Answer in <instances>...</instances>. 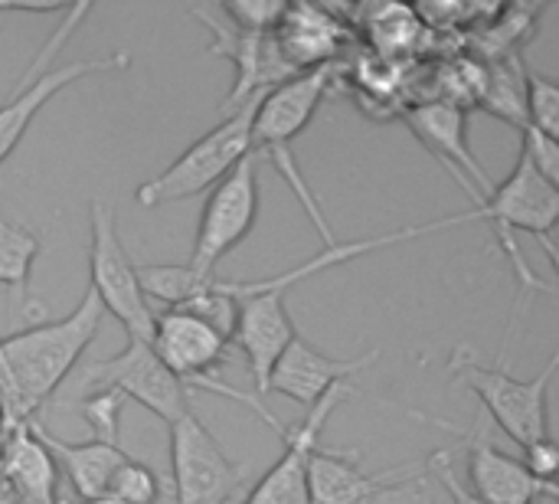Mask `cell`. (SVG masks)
<instances>
[{"label": "cell", "instance_id": "cell-11", "mask_svg": "<svg viewBox=\"0 0 559 504\" xmlns=\"http://www.w3.org/2000/svg\"><path fill=\"white\" fill-rule=\"evenodd\" d=\"M170 433V472H174V504H229L246 469L233 462L203 420L190 410L167 426Z\"/></svg>", "mask_w": 559, "mask_h": 504}, {"label": "cell", "instance_id": "cell-2", "mask_svg": "<svg viewBox=\"0 0 559 504\" xmlns=\"http://www.w3.org/2000/svg\"><path fill=\"white\" fill-rule=\"evenodd\" d=\"M328 85H331V72L324 66L311 69V72H298V75L278 82L275 89H269L255 102V112H252V154L272 161V167L282 174V180L292 187V194L305 207L308 220L314 223L324 249L337 246V236H334V230H331V223H328V216H324V210L292 151V141L318 115V108L328 95Z\"/></svg>", "mask_w": 559, "mask_h": 504}, {"label": "cell", "instance_id": "cell-5", "mask_svg": "<svg viewBox=\"0 0 559 504\" xmlns=\"http://www.w3.org/2000/svg\"><path fill=\"white\" fill-rule=\"evenodd\" d=\"M559 358L554 354L537 377H514L501 364H485L468 344H462L449 358V374L465 380L468 390L485 403L491 420L521 446H534L540 439H550V423H547V394L550 380L557 374Z\"/></svg>", "mask_w": 559, "mask_h": 504}, {"label": "cell", "instance_id": "cell-23", "mask_svg": "<svg viewBox=\"0 0 559 504\" xmlns=\"http://www.w3.org/2000/svg\"><path fill=\"white\" fill-rule=\"evenodd\" d=\"M481 108L495 118L514 125L518 131L527 128V108H524V66L514 56L511 62H498L488 69V79L481 82Z\"/></svg>", "mask_w": 559, "mask_h": 504}, {"label": "cell", "instance_id": "cell-4", "mask_svg": "<svg viewBox=\"0 0 559 504\" xmlns=\"http://www.w3.org/2000/svg\"><path fill=\"white\" fill-rule=\"evenodd\" d=\"M255 102L229 112L216 128H210L203 138H197L157 177L144 180L138 187L134 200L144 210H157L164 203L200 197V194L213 190L219 180H226L236 171V164L252 154V112H255Z\"/></svg>", "mask_w": 559, "mask_h": 504}, {"label": "cell", "instance_id": "cell-6", "mask_svg": "<svg viewBox=\"0 0 559 504\" xmlns=\"http://www.w3.org/2000/svg\"><path fill=\"white\" fill-rule=\"evenodd\" d=\"M92 13V3H79V7H66V20L62 26L46 39V46L39 49V56L33 59V66L20 75L13 95L0 105V164L13 154V148L23 141V134L29 131L33 118L43 112L46 102H52L62 89L88 79V75H102V72H118L128 66V52H111L102 59H75L66 66L49 69L56 49L66 46V39L75 33V26Z\"/></svg>", "mask_w": 559, "mask_h": 504}, {"label": "cell", "instance_id": "cell-20", "mask_svg": "<svg viewBox=\"0 0 559 504\" xmlns=\"http://www.w3.org/2000/svg\"><path fill=\"white\" fill-rule=\"evenodd\" d=\"M33 426H36V436L43 439V446L49 449L56 469L66 472L75 499H82V502H92V499L105 495L108 485H111V476L128 459V453L118 443H105V439L66 443V439L52 436L39 420H33Z\"/></svg>", "mask_w": 559, "mask_h": 504}, {"label": "cell", "instance_id": "cell-25", "mask_svg": "<svg viewBox=\"0 0 559 504\" xmlns=\"http://www.w3.org/2000/svg\"><path fill=\"white\" fill-rule=\"evenodd\" d=\"M105 495H115V499H121V502L128 504H160L164 482H160V476L151 466H144V462L128 456L118 466V472L111 476V485H108Z\"/></svg>", "mask_w": 559, "mask_h": 504}, {"label": "cell", "instance_id": "cell-16", "mask_svg": "<svg viewBox=\"0 0 559 504\" xmlns=\"http://www.w3.org/2000/svg\"><path fill=\"white\" fill-rule=\"evenodd\" d=\"M406 125L419 138V144L462 184V190L475 200V207H481L495 194V180L468 148V121L462 108L449 102L416 105L406 112Z\"/></svg>", "mask_w": 559, "mask_h": 504}, {"label": "cell", "instance_id": "cell-19", "mask_svg": "<svg viewBox=\"0 0 559 504\" xmlns=\"http://www.w3.org/2000/svg\"><path fill=\"white\" fill-rule=\"evenodd\" d=\"M0 504H62L59 469L33 423L13 426L0 439Z\"/></svg>", "mask_w": 559, "mask_h": 504}, {"label": "cell", "instance_id": "cell-26", "mask_svg": "<svg viewBox=\"0 0 559 504\" xmlns=\"http://www.w3.org/2000/svg\"><path fill=\"white\" fill-rule=\"evenodd\" d=\"M124 410V397L111 394V390H98L82 397L79 413L85 417L92 439H105V443H118V420Z\"/></svg>", "mask_w": 559, "mask_h": 504}, {"label": "cell", "instance_id": "cell-28", "mask_svg": "<svg viewBox=\"0 0 559 504\" xmlns=\"http://www.w3.org/2000/svg\"><path fill=\"white\" fill-rule=\"evenodd\" d=\"M423 469H426V476H429V479H436V482L445 489V495L452 499V504H485L481 499H475V495L468 492V485L455 476V459H452V453H449V449L432 453V459H429Z\"/></svg>", "mask_w": 559, "mask_h": 504}, {"label": "cell", "instance_id": "cell-12", "mask_svg": "<svg viewBox=\"0 0 559 504\" xmlns=\"http://www.w3.org/2000/svg\"><path fill=\"white\" fill-rule=\"evenodd\" d=\"M190 13H193L197 20L206 23V30H210V36H213L210 52H213V56H226V59H233V66H236V82H233V92H229V98H226V108H229V112H236V108H242V105L262 98V95H265L269 89H275L278 82L298 75V72L285 62L282 49H278V43H275V33L239 30V26H233L223 13H210V10H203V7H197V10H190Z\"/></svg>", "mask_w": 559, "mask_h": 504}, {"label": "cell", "instance_id": "cell-15", "mask_svg": "<svg viewBox=\"0 0 559 504\" xmlns=\"http://www.w3.org/2000/svg\"><path fill=\"white\" fill-rule=\"evenodd\" d=\"M151 348L170 374H177L190 390H200V384L213 380L219 364H226L233 344L200 315L187 308H164L154 315Z\"/></svg>", "mask_w": 559, "mask_h": 504}, {"label": "cell", "instance_id": "cell-17", "mask_svg": "<svg viewBox=\"0 0 559 504\" xmlns=\"http://www.w3.org/2000/svg\"><path fill=\"white\" fill-rule=\"evenodd\" d=\"M295 338H298V331L288 315L285 292L265 289V292H252V295L239 298V315H236L229 344H236L246 354L259 400L269 394V377Z\"/></svg>", "mask_w": 559, "mask_h": 504}, {"label": "cell", "instance_id": "cell-9", "mask_svg": "<svg viewBox=\"0 0 559 504\" xmlns=\"http://www.w3.org/2000/svg\"><path fill=\"white\" fill-rule=\"evenodd\" d=\"M360 453H344L321 446L308 462L311 504H436L429 492V476L419 466L364 472L357 469Z\"/></svg>", "mask_w": 559, "mask_h": 504}, {"label": "cell", "instance_id": "cell-7", "mask_svg": "<svg viewBox=\"0 0 559 504\" xmlns=\"http://www.w3.org/2000/svg\"><path fill=\"white\" fill-rule=\"evenodd\" d=\"M88 292L98 298L105 315H115L128 338L151 341L154 335V315L147 305V295L141 289L138 266L124 253L118 239V220L115 210L102 200H92L88 210Z\"/></svg>", "mask_w": 559, "mask_h": 504}, {"label": "cell", "instance_id": "cell-3", "mask_svg": "<svg viewBox=\"0 0 559 504\" xmlns=\"http://www.w3.org/2000/svg\"><path fill=\"white\" fill-rule=\"evenodd\" d=\"M468 220H488L495 226V236H498L508 262L514 266V276L521 279L524 292L554 295V289L544 279H537V272L524 262V253H521L514 233L537 236L554 259L550 236H554V226L559 220L557 184L544 180L524 157H518V167L511 171V177L504 184H495V194L481 207H475L468 213Z\"/></svg>", "mask_w": 559, "mask_h": 504}, {"label": "cell", "instance_id": "cell-22", "mask_svg": "<svg viewBox=\"0 0 559 504\" xmlns=\"http://www.w3.org/2000/svg\"><path fill=\"white\" fill-rule=\"evenodd\" d=\"M39 256V236L3 213L0 207V285L13 289L23 305H29V276Z\"/></svg>", "mask_w": 559, "mask_h": 504}, {"label": "cell", "instance_id": "cell-18", "mask_svg": "<svg viewBox=\"0 0 559 504\" xmlns=\"http://www.w3.org/2000/svg\"><path fill=\"white\" fill-rule=\"evenodd\" d=\"M380 351H367L360 358L341 361L331 358L324 351H318L314 344H308L301 335L288 344V351L278 358L272 377H269V394H282L295 403H301L305 410H311L314 403H321L334 387L350 384V377H357L360 371H367L370 364H377Z\"/></svg>", "mask_w": 559, "mask_h": 504}, {"label": "cell", "instance_id": "cell-8", "mask_svg": "<svg viewBox=\"0 0 559 504\" xmlns=\"http://www.w3.org/2000/svg\"><path fill=\"white\" fill-rule=\"evenodd\" d=\"M98 390H111L124 400L141 403L144 410H151L167 426L193 410L190 407L193 390L177 374H170L164 367V361L154 354L151 341H138V338H128L124 351L102 358V361H92L79 374L75 394L88 397Z\"/></svg>", "mask_w": 559, "mask_h": 504}, {"label": "cell", "instance_id": "cell-14", "mask_svg": "<svg viewBox=\"0 0 559 504\" xmlns=\"http://www.w3.org/2000/svg\"><path fill=\"white\" fill-rule=\"evenodd\" d=\"M357 394L350 384L334 387L321 403H314L308 410V417L285 430L282 443L285 453L282 459L252 485V492L242 499V504H311V492H308V462L314 456V449H321V433L328 426V420L334 417V410L341 403H347V397Z\"/></svg>", "mask_w": 559, "mask_h": 504}, {"label": "cell", "instance_id": "cell-21", "mask_svg": "<svg viewBox=\"0 0 559 504\" xmlns=\"http://www.w3.org/2000/svg\"><path fill=\"white\" fill-rule=\"evenodd\" d=\"M341 36H344L341 23L331 20L328 10H318L308 3L285 7L282 20L275 26V43L295 72L321 69V62L337 52Z\"/></svg>", "mask_w": 559, "mask_h": 504}, {"label": "cell", "instance_id": "cell-32", "mask_svg": "<svg viewBox=\"0 0 559 504\" xmlns=\"http://www.w3.org/2000/svg\"><path fill=\"white\" fill-rule=\"evenodd\" d=\"M62 504H66V502H62Z\"/></svg>", "mask_w": 559, "mask_h": 504}, {"label": "cell", "instance_id": "cell-24", "mask_svg": "<svg viewBox=\"0 0 559 504\" xmlns=\"http://www.w3.org/2000/svg\"><path fill=\"white\" fill-rule=\"evenodd\" d=\"M524 108H527V128L559 138V89L540 72L524 69Z\"/></svg>", "mask_w": 559, "mask_h": 504}, {"label": "cell", "instance_id": "cell-27", "mask_svg": "<svg viewBox=\"0 0 559 504\" xmlns=\"http://www.w3.org/2000/svg\"><path fill=\"white\" fill-rule=\"evenodd\" d=\"M524 134V151H521V157L544 177V180H550V184H559V144L554 138H547V134H540V131H534V128H524L521 131Z\"/></svg>", "mask_w": 559, "mask_h": 504}, {"label": "cell", "instance_id": "cell-30", "mask_svg": "<svg viewBox=\"0 0 559 504\" xmlns=\"http://www.w3.org/2000/svg\"><path fill=\"white\" fill-rule=\"evenodd\" d=\"M82 504H128V502H121V499H115V495H98V499H92V502H82Z\"/></svg>", "mask_w": 559, "mask_h": 504}, {"label": "cell", "instance_id": "cell-1", "mask_svg": "<svg viewBox=\"0 0 559 504\" xmlns=\"http://www.w3.org/2000/svg\"><path fill=\"white\" fill-rule=\"evenodd\" d=\"M105 312L85 289L82 302L56 321L0 335V413L3 433L33 423L98 335Z\"/></svg>", "mask_w": 559, "mask_h": 504}, {"label": "cell", "instance_id": "cell-29", "mask_svg": "<svg viewBox=\"0 0 559 504\" xmlns=\"http://www.w3.org/2000/svg\"><path fill=\"white\" fill-rule=\"evenodd\" d=\"M540 482H554L557 479V469H559V456H557V446H554V439H540V443H534V446H527L524 449V459H521Z\"/></svg>", "mask_w": 559, "mask_h": 504}, {"label": "cell", "instance_id": "cell-10", "mask_svg": "<svg viewBox=\"0 0 559 504\" xmlns=\"http://www.w3.org/2000/svg\"><path fill=\"white\" fill-rule=\"evenodd\" d=\"M259 216V157L249 154L236 171L210 190V200L200 213L193 256L187 269L197 279H216L219 262L252 233Z\"/></svg>", "mask_w": 559, "mask_h": 504}, {"label": "cell", "instance_id": "cell-13", "mask_svg": "<svg viewBox=\"0 0 559 504\" xmlns=\"http://www.w3.org/2000/svg\"><path fill=\"white\" fill-rule=\"evenodd\" d=\"M413 417L436 423L459 436L468 453V492L485 504H540L544 499H557V482H540L521 459L501 453L478 426L475 430H455L445 420L426 417L419 410H409Z\"/></svg>", "mask_w": 559, "mask_h": 504}, {"label": "cell", "instance_id": "cell-31", "mask_svg": "<svg viewBox=\"0 0 559 504\" xmlns=\"http://www.w3.org/2000/svg\"><path fill=\"white\" fill-rule=\"evenodd\" d=\"M0 439H3V413H0Z\"/></svg>", "mask_w": 559, "mask_h": 504}]
</instances>
